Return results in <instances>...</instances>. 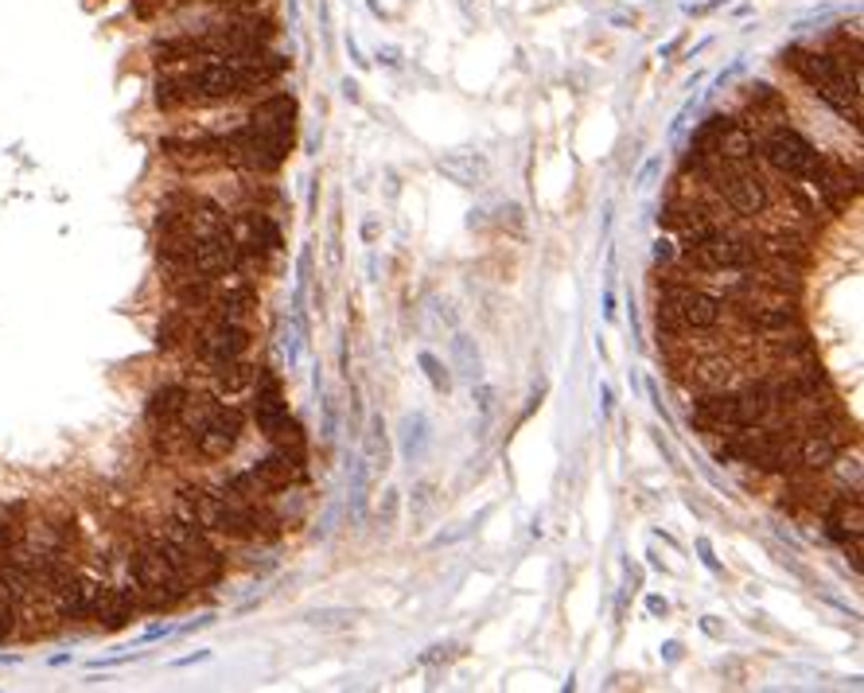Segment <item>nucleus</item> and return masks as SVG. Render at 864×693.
I'll return each instance as SVG.
<instances>
[{
  "mask_svg": "<svg viewBox=\"0 0 864 693\" xmlns=\"http://www.w3.org/2000/svg\"><path fill=\"white\" fill-rule=\"evenodd\" d=\"M693 425H701V429H708V433L740 429L736 394H728V390H705V394L697 397V405H693Z\"/></svg>",
  "mask_w": 864,
  "mask_h": 693,
  "instance_id": "obj_8",
  "label": "nucleus"
},
{
  "mask_svg": "<svg viewBox=\"0 0 864 693\" xmlns=\"http://www.w3.org/2000/svg\"><path fill=\"white\" fill-rule=\"evenodd\" d=\"M764 157L787 180H810V172L818 168V149L799 129H775L764 141Z\"/></svg>",
  "mask_w": 864,
  "mask_h": 693,
  "instance_id": "obj_6",
  "label": "nucleus"
},
{
  "mask_svg": "<svg viewBox=\"0 0 864 693\" xmlns=\"http://www.w3.org/2000/svg\"><path fill=\"white\" fill-rule=\"evenodd\" d=\"M285 55H269L265 47L238 58H206L188 75L160 78L157 102L160 106H206V102L238 98V94H249L257 86H269L273 78L285 75Z\"/></svg>",
  "mask_w": 864,
  "mask_h": 693,
  "instance_id": "obj_1",
  "label": "nucleus"
},
{
  "mask_svg": "<svg viewBox=\"0 0 864 693\" xmlns=\"http://www.w3.org/2000/svg\"><path fill=\"white\" fill-rule=\"evenodd\" d=\"M728 374H733V363H728V359H708V363H701L697 371H693V379H697L701 390H725Z\"/></svg>",
  "mask_w": 864,
  "mask_h": 693,
  "instance_id": "obj_24",
  "label": "nucleus"
},
{
  "mask_svg": "<svg viewBox=\"0 0 864 693\" xmlns=\"http://www.w3.org/2000/svg\"><path fill=\"white\" fill-rule=\"evenodd\" d=\"M280 246V231L277 223H269L265 215H254L249 218V242L238 249H249V254H273Z\"/></svg>",
  "mask_w": 864,
  "mask_h": 693,
  "instance_id": "obj_23",
  "label": "nucleus"
},
{
  "mask_svg": "<svg viewBox=\"0 0 864 693\" xmlns=\"http://www.w3.org/2000/svg\"><path fill=\"white\" fill-rule=\"evenodd\" d=\"M249 121L269 125V129L288 132V137H292V125H297V102L288 98V94H277V98L262 102V106L254 109V117H249Z\"/></svg>",
  "mask_w": 864,
  "mask_h": 693,
  "instance_id": "obj_17",
  "label": "nucleus"
},
{
  "mask_svg": "<svg viewBox=\"0 0 864 693\" xmlns=\"http://www.w3.org/2000/svg\"><path fill=\"white\" fill-rule=\"evenodd\" d=\"M132 611H137V593H129V588H98V596H94V608L90 616L98 619V623H106V628H125L132 619Z\"/></svg>",
  "mask_w": 864,
  "mask_h": 693,
  "instance_id": "obj_11",
  "label": "nucleus"
},
{
  "mask_svg": "<svg viewBox=\"0 0 864 693\" xmlns=\"http://www.w3.org/2000/svg\"><path fill=\"white\" fill-rule=\"evenodd\" d=\"M132 580H137V588L145 593V600H149V604L180 600V596L188 593V585H191V580L180 573V565H175L157 542L145 545V550L132 557Z\"/></svg>",
  "mask_w": 864,
  "mask_h": 693,
  "instance_id": "obj_4",
  "label": "nucleus"
},
{
  "mask_svg": "<svg viewBox=\"0 0 864 693\" xmlns=\"http://www.w3.org/2000/svg\"><path fill=\"white\" fill-rule=\"evenodd\" d=\"M790 66L807 78V86L818 94L822 102H830L838 114L845 117H861V78L849 75L845 66L833 55H818V51H790Z\"/></svg>",
  "mask_w": 864,
  "mask_h": 693,
  "instance_id": "obj_2",
  "label": "nucleus"
},
{
  "mask_svg": "<svg viewBox=\"0 0 864 693\" xmlns=\"http://www.w3.org/2000/svg\"><path fill=\"white\" fill-rule=\"evenodd\" d=\"M440 168H445L456 183H463V188H471L476 180H483V172H487L483 160L471 157V152H448V157L440 160Z\"/></svg>",
  "mask_w": 864,
  "mask_h": 693,
  "instance_id": "obj_21",
  "label": "nucleus"
},
{
  "mask_svg": "<svg viewBox=\"0 0 864 693\" xmlns=\"http://www.w3.org/2000/svg\"><path fill=\"white\" fill-rule=\"evenodd\" d=\"M257 305V292L249 285H238V289H226L223 297L214 300V320H234L242 323L249 316V308Z\"/></svg>",
  "mask_w": 864,
  "mask_h": 693,
  "instance_id": "obj_18",
  "label": "nucleus"
},
{
  "mask_svg": "<svg viewBox=\"0 0 864 693\" xmlns=\"http://www.w3.org/2000/svg\"><path fill=\"white\" fill-rule=\"evenodd\" d=\"M12 631V600H9V593L0 588V639L9 636Z\"/></svg>",
  "mask_w": 864,
  "mask_h": 693,
  "instance_id": "obj_27",
  "label": "nucleus"
},
{
  "mask_svg": "<svg viewBox=\"0 0 864 693\" xmlns=\"http://www.w3.org/2000/svg\"><path fill=\"white\" fill-rule=\"evenodd\" d=\"M273 448H280V452H288V456H305V433H300V425L288 417L285 425H280L277 433H273Z\"/></svg>",
  "mask_w": 864,
  "mask_h": 693,
  "instance_id": "obj_25",
  "label": "nucleus"
},
{
  "mask_svg": "<svg viewBox=\"0 0 864 693\" xmlns=\"http://www.w3.org/2000/svg\"><path fill=\"white\" fill-rule=\"evenodd\" d=\"M756 132L751 129H744V125H736V121H728V129L716 137V145H713V157L716 160H725V164H748L751 157H756Z\"/></svg>",
  "mask_w": 864,
  "mask_h": 693,
  "instance_id": "obj_13",
  "label": "nucleus"
},
{
  "mask_svg": "<svg viewBox=\"0 0 864 693\" xmlns=\"http://www.w3.org/2000/svg\"><path fill=\"white\" fill-rule=\"evenodd\" d=\"M254 422H257V429H262V437H273V433H277L280 425L288 422V402L280 397L277 379H262V386H257Z\"/></svg>",
  "mask_w": 864,
  "mask_h": 693,
  "instance_id": "obj_12",
  "label": "nucleus"
},
{
  "mask_svg": "<svg viewBox=\"0 0 864 693\" xmlns=\"http://www.w3.org/2000/svg\"><path fill=\"white\" fill-rule=\"evenodd\" d=\"M288 145H292V137H288V132H277V129H269V125L249 121L246 129L234 132L223 149L231 152L238 164L254 168V172H273V168L285 164Z\"/></svg>",
  "mask_w": 864,
  "mask_h": 693,
  "instance_id": "obj_5",
  "label": "nucleus"
},
{
  "mask_svg": "<svg viewBox=\"0 0 864 693\" xmlns=\"http://www.w3.org/2000/svg\"><path fill=\"white\" fill-rule=\"evenodd\" d=\"M810 180H814L818 195H822L825 203L833 206V211H841V206H845L849 199L856 195V180L849 175V168L845 164H833V160L818 157V168L810 172Z\"/></svg>",
  "mask_w": 864,
  "mask_h": 693,
  "instance_id": "obj_9",
  "label": "nucleus"
},
{
  "mask_svg": "<svg viewBox=\"0 0 864 693\" xmlns=\"http://www.w3.org/2000/svg\"><path fill=\"white\" fill-rule=\"evenodd\" d=\"M249 471L262 479L265 491H280V488H288V483H300V479H305V456H288L277 448V452H269L265 460H257Z\"/></svg>",
  "mask_w": 864,
  "mask_h": 693,
  "instance_id": "obj_10",
  "label": "nucleus"
},
{
  "mask_svg": "<svg viewBox=\"0 0 864 693\" xmlns=\"http://www.w3.org/2000/svg\"><path fill=\"white\" fill-rule=\"evenodd\" d=\"M157 545L180 565V573L188 580H211L214 573L223 569L218 550L206 542V530H199L195 522H183V519L168 522L164 534L157 537Z\"/></svg>",
  "mask_w": 864,
  "mask_h": 693,
  "instance_id": "obj_3",
  "label": "nucleus"
},
{
  "mask_svg": "<svg viewBox=\"0 0 864 693\" xmlns=\"http://www.w3.org/2000/svg\"><path fill=\"white\" fill-rule=\"evenodd\" d=\"M775 402L771 394H767V382H751V386H744L740 394H736V417H740V425H764L767 417H771Z\"/></svg>",
  "mask_w": 864,
  "mask_h": 693,
  "instance_id": "obj_15",
  "label": "nucleus"
},
{
  "mask_svg": "<svg viewBox=\"0 0 864 693\" xmlns=\"http://www.w3.org/2000/svg\"><path fill=\"white\" fill-rule=\"evenodd\" d=\"M257 382V366L242 363V359H231V363H223L218 371H214V386H218V394H242V390H249Z\"/></svg>",
  "mask_w": 864,
  "mask_h": 693,
  "instance_id": "obj_19",
  "label": "nucleus"
},
{
  "mask_svg": "<svg viewBox=\"0 0 864 693\" xmlns=\"http://www.w3.org/2000/svg\"><path fill=\"white\" fill-rule=\"evenodd\" d=\"M799 445H794V460H799V468H807V471H822V468H830L833 460H838V452H841V445L838 440H830V437H822V433H802V437H794Z\"/></svg>",
  "mask_w": 864,
  "mask_h": 693,
  "instance_id": "obj_14",
  "label": "nucleus"
},
{
  "mask_svg": "<svg viewBox=\"0 0 864 693\" xmlns=\"http://www.w3.org/2000/svg\"><path fill=\"white\" fill-rule=\"evenodd\" d=\"M744 316H748L751 328L767 331V335H779V331L794 328V305H787V300H775V305H748Z\"/></svg>",
  "mask_w": 864,
  "mask_h": 693,
  "instance_id": "obj_16",
  "label": "nucleus"
},
{
  "mask_svg": "<svg viewBox=\"0 0 864 693\" xmlns=\"http://www.w3.org/2000/svg\"><path fill=\"white\" fill-rule=\"evenodd\" d=\"M218 4H246V0H218Z\"/></svg>",
  "mask_w": 864,
  "mask_h": 693,
  "instance_id": "obj_29",
  "label": "nucleus"
},
{
  "mask_svg": "<svg viewBox=\"0 0 864 693\" xmlns=\"http://www.w3.org/2000/svg\"><path fill=\"white\" fill-rule=\"evenodd\" d=\"M183 405H188V390L183 386H164L157 390V394L149 397V417L152 422H175L183 413Z\"/></svg>",
  "mask_w": 864,
  "mask_h": 693,
  "instance_id": "obj_20",
  "label": "nucleus"
},
{
  "mask_svg": "<svg viewBox=\"0 0 864 693\" xmlns=\"http://www.w3.org/2000/svg\"><path fill=\"white\" fill-rule=\"evenodd\" d=\"M246 346H249V331L242 328V323L214 320L211 328L203 331V339H199V355H203L206 363L223 366V363H231V359H242Z\"/></svg>",
  "mask_w": 864,
  "mask_h": 693,
  "instance_id": "obj_7",
  "label": "nucleus"
},
{
  "mask_svg": "<svg viewBox=\"0 0 864 693\" xmlns=\"http://www.w3.org/2000/svg\"><path fill=\"white\" fill-rule=\"evenodd\" d=\"M420 366H425V371H428V379H433V386H437V390H448V374L440 371L437 359H433V355H420Z\"/></svg>",
  "mask_w": 864,
  "mask_h": 693,
  "instance_id": "obj_26",
  "label": "nucleus"
},
{
  "mask_svg": "<svg viewBox=\"0 0 864 693\" xmlns=\"http://www.w3.org/2000/svg\"><path fill=\"white\" fill-rule=\"evenodd\" d=\"M767 254L779 257V262H790V265H807L810 249H807V242H802L799 234L779 231V234H771V238H767Z\"/></svg>",
  "mask_w": 864,
  "mask_h": 693,
  "instance_id": "obj_22",
  "label": "nucleus"
},
{
  "mask_svg": "<svg viewBox=\"0 0 864 693\" xmlns=\"http://www.w3.org/2000/svg\"><path fill=\"white\" fill-rule=\"evenodd\" d=\"M654 257H659V262H670V257H674V246H670L666 238H659L654 242Z\"/></svg>",
  "mask_w": 864,
  "mask_h": 693,
  "instance_id": "obj_28",
  "label": "nucleus"
}]
</instances>
